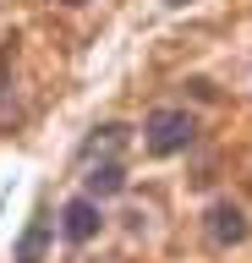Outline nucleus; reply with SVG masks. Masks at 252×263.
<instances>
[{
    "instance_id": "obj_1",
    "label": "nucleus",
    "mask_w": 252,
    "mask_h": 263,
    "mask_svg": "<svg viewBox=\"0 0 252 263\" xmlns=\"http://www.w3.org/2000/svg\"><path fill=\"white\" fill-rule=\"evenodd\" d=\"M192 137H198V121L186 110H153L148 126H143V143H148V154H181V148H192Z\"/></svg>"
},
{
    "instance_id": "obj_3",
    "label": "nucleus",
    "mask_w": 252,
    "mask_h": 263,
    "mask_svg": "<svg viewBox=\"0 0 252 263\" xmlns=\"http://www.w3.org/2000/svg\"><path fill=\"white\" fill-rule=\"evenodd\" d=\"M99 225H104V214H99L93 197H71L61 209V236L66 241H88V236H99Z\"/></svg>"
},
{
    "instance_id": "obj_2",
    "label": "nucleus",
    "mask_w": 252,
    "mask_h": 263,
    "mask_svg": "<svg viewBox=\"0 0 252 263\" xmlns=\"http://www.w3.org/2000/svg\"><path fill=\"white\" fill-rule=\"evenodd\" d=\"M203 236H208L214 247H241V241H247V214L236 209V203H208Z\"/></svg>"
},
{
    "instance_id": "obj_6",
    "label": "nucleus",
    "mask_w": 252,
    "mask_h": 263,
    "mask_svg": "<svg viewBox=\"0 0 252 263\" xmlns=\"http://www.w3.org/2000/svg\"><path fill=\"white\" fill-rule=\"evenodd\" d=\"M44 241H50V219L33 214L28 230H22V241H17V263H44Z\"/></svg>"
},
{
    "instance_id": "obj_5",
    "label": "nucleus",
    "mask_w": 252,
    "mask_h": 263,
    "mask_svg": "<svg viewBox=\"0 0 252 263\" xmlns=\"http://www.w3.org/2000/svg\"><path fill=\"white\" fill-rule=\"evenodd\" d=\"M83 186H88L93 203H99V197H115L121 186H126V170H121L115 159H110V164H88V170H83Z\"/></svg>"
},
{
    "instance_id": "obj_4",
    "label": "nucleus",
    "mask_w": 252,
    "mask_h": 263,
    "mask_svg": "<svg viewBox=\"0 0 252 263\" xmlns=\"http://www.w3.org/2000/svg\"><path fill=\"white\" fill-rule=\"evenodd\" d=\"M121 143H126V126H99V132L83 143L77 164H83V170H88V164H110V159L121 154Z\"/></svg>"
},
{
    "instance_id": "obj_7",
    "label": "nucleus",
    "mask_w": 252,
    "mask_h": 263,
    "mask_svg": "<svg viewBox=\"0 0 252 263\" xmlns=\"http://www.w3.org/2000/svg\"><path fill=\"white\" fill-rule=\"evenodd\" d=\"M66 6H77V0H66Z\"/></svg>"
}]
</instances>
